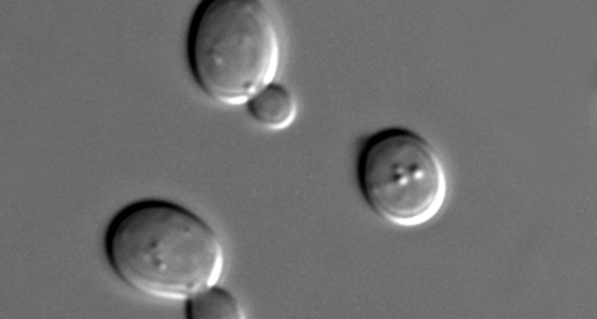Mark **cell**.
<instances>
[{"instance_id":"obj_4","label":"cell","mask_w":597,"mask_h":319,"mask_svg":"<svg viewBox=\"0 0 597 319\" xmlns=\"http://www.w3.org/2000/svg\"><path fill=\"white\" fill-rule=\"evenodd\" d=\"M251 117L260 126L271 130L290 126L297 114V103L292 92L275 81L269 83L246 103Z\"/></svg>"},{"instance_id":"obj_5","label":"cell","mask_w":597,"mask_h":319,"mask_svg":"<svg viewBox=\"0 0 597 319\" xmlns=\"http://www.w3.org/2000/svg\"><path fill=\"white\" fill-rule=\"evenodd\" d=\"M185 315L190 319H242L239 301L226 290L210 286L186 300Z\"/></svg>"},{"instance_id":"obj_3","label":"cell","mask_w":597,"mask_h":319,"mask_svg":"<svg viewBox=\"0 0 597 319\" xmlns=\"http://www.w3.org/2000/svg\"><path fill=\"white\" fill-rule=\"evenodd\" d=\"M356 176L369 207L402 227L428 222L446 198V175L437 153L424 137L405 128H387L367 137L358 154Z\"/></svg>"},{"instance_id":"obj_1","label":"cell","mask_w":597,"mask_h":319,"mask_svg":"<svg viewBox=\"0 0 597 319\" xmlns=\"http://www.w3.org/2000/svg\"><path fill=\"white\" fill-rule=\"evenodd\" d=\"M104 250L115 274L144 295L187 300L215 286L225 257L216 231L191 210L160 199L133 202L110 220Z\"/></svg>"},{"instance_id":"obj_2","label":"cell","mask_w":597,"mask_h":319,"mask_svg":"<svg viewBox=\"0 0 597 319\" xmlns=\"http://www.w3.org/2000/svg\"><path fill=\"white\" fill-rule=\"evenodd\" d=\"M281 52L275 17L262 0H205L193 15L190 70L201 91L217 103L246 105L275 81Z\"/></svg>"}]
</instances>
